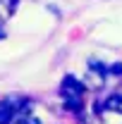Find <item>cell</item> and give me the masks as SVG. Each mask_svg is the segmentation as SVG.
Segmentation results:
<instances>
[{
    "instance_id": "cell-1",
    "label": "cell",
    "mask_w": 122,
    "mask_h": 124,
    "mask_svg": "<svg viewBox=\"0 0 122 124\" xmlns=\"http://www.w3.org/2000/svg\"><path fill=\"white\" fill-rule=\"evenodd\" d=\"M60 93H62V98H81L84 95V84L77 81L74 77H65L60 84Z\"/></svg>"
},
{
    "instance_id": "cell-2",
    "label": "cell",
    "mask_w": 122,
    "mask_h": 124,
    "mask_svg": "<svg viewBox=\"0 0 122 124\" xmlns=\"http://www.w3.org/2000/svg\"><path fill=\"white\" fill-rule=\"evenodd\" d=\"M17 105H24V103H15V100H2L0 103V124H10L15 119Z\"/></svg>"
},
{
    "instance_id": "cell-3",
    "label": "cell",
    "mask_w": 122,
    "mask_h": 124,
    "mask_svg": "<svg viewBox=\"0 0 122 124\" xmlns=\"http://www.w3.org/2000/svg\"><path fill=\"white\" fill-rule=\"evenodd\" d=\"M103 108L110 110V112H120L122 115V95H110V98H105V103H103Z\"/></svg>"
},
{
    "instance_id": "cell-4",
    "label": "cell",
    "mask_w": 122,
    "mask_h": 124,
    "mask_svg": "<svg viewBox=\"0 0 122 124\" xmlns=\"http://www.w3.org/2000/svg\"><path fill=\"white\" fill-rule=\"evenodd\" d=\"M65 108L67 110H81V98H65Z\"/></svg>"
},
{
    "instance_id": "cell-5",
    "label": "cell",
    "mask_w": 122,
    "mask_h": 124,
    "mask_svg": "<svg viewBox=\"0 0 122 124\" xmlns=\"http://www.w3.org/2000/svg\"><path fill=\"white\" fill-rule=\"evenodd\" d=\"M110 74H115V77H122V62H115V64L110 67Z\"/></svg>"
},
{
    "instance_id": "cell-6",
    "label": "cell",
    "mask_w": 122,
    "mask_h": 124,
    "mask_svg": "<svg viewBox=\"0 0 122 124\" xmlns=\"http://www.w3.org/2000/svg\"><path fill=\"white\" fill-rule=\"evenodd\" d=\"M2 36H5V33H2V29H0V38H2Z\"/></svg>"
}]
</instances>
